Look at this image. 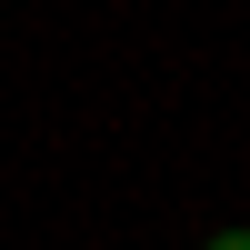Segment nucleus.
Masks as SVG:
<instances>
[{
  "instance_id": "1",
  "label": "nucleus",
  "mask_w": 250,
  "mask_h": 250,
  "mask_svg": "<svg viewBox=\"0 0 250 250\" xmlns=\"http://www.w3.org/2000/svg\"><path fill=\"white\" fill-rule=\"evenodd\" d=\"M200 250H250V230H210V240H200Z\"/></svg>"
}]
</instances>
